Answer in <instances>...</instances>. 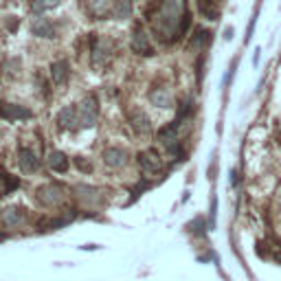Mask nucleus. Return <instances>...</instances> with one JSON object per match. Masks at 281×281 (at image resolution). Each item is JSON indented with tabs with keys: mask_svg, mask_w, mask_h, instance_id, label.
<instances>
[{
	"mask_svg": "<svg viewBox=\"0 0 281 281\" xmlns=\"http://www.w3.org/2000/svg\"><path fill=\"white\" fill-rule=\"evenodd\" d=\"M95 119H97V101L92 97H88V99H83V104L79 108V119H77V123L86 128V125L95 123Z\"/></svg>",
	"mask_w": 281,
	"mask_h": 281,
	"instance_id": "f03ea898",
	"label": "nucleus"
},
{
	"mask_svg": "<svg viewBox=\"0 0 281 281\" xmlns=\"http://www.w3.org/2000/svg\"><path fill=\"white\" fill-rule=\"evenodd\" d=\"M108 9V0H90V11L95 16H104Z\"/></svg>",
	"mask_w": 281,
	"mask_h": 281,
	"instance_id": "2eb2a0df",
	"label": "nucleus"
},
{
	"mask_svg": "<svg viewBox=\"0 0 281 281\" xmlns=\"http://www.w3.org/2000/svg\"><path fill=\"white\" fill-rule=\"evenodd\" d=\"M139 163L143 167V171L145 174H154V171L160 169V158L156 156V152H145L139 156Z\"/></svg>",
	"mask_w": 281,
	"mask_h": 281,
	"instance_id": "39448f33",
	"label": "nucleus"
},
{
	"mask_svg": "<svg viewBox=\"0 0 281 281\" xmlns=\"http://www.w3.org/2000/svg\"><path fill=\"white\" fill-rule=\"evenodd\" d=\"M0 117L7 119V121H16V119H31V110L22 106H14V104H0Z\"/></svg>",
	"mask_w": 281,
	"mask_h": 281,
	"instance_id": "7ed1b4c3",
	"label": "nucleus"
},
{
	"mask_svg": "<svg viewBox=\"0 0 281 281\" xmlns=\"http://www.w3.org/2000/svg\"><path fill=\"white\" fill-rule=\"evenodd\" d=\"M20 167L25 171H35L40 167V158L35 156V152H31V149L22 147L20 149Z\"/></svg>",
	"mask_w": 281,
	"mask_h": 281,
	"instance_id": "423d86ee",
	"label": "nucleus"
},
{
	"mask_svg": "<svg viewBox=\"0 0 281 281\" xmlns=\"http://www.w3.org/2000/svg\"><path fill=\"white\" fill-rule=\"evenodd\" d=\"M5 224L7 226H16L18 222H22V213H20V209H7L5 211Z\"/></svg>",
	"mask_w": 281,
	"mask_h": 281,
	"instance_id": "f8f14e48",
	"label": "nucleus"
},
{
	"mask_svg": "<svg viewBox=\"0 0 281 281\" xmlns=\"http://www.w3.org/2000/svg\"><path fill=\"white\" fill-rule=\"evenodd\" d=\"M184 27H187V5H184V0H163L156 20H154L156 33H160L165 40H176Z\"/></svg>",
	"mask_w": 281,
	"mask_h": 281,
	"instance_id": "f257e3e1",
	"label": "nucleus"
},
{
	"mask_svg": "<svg viewBox=\"0 0 281 281\" xmlns=\"http://www.w3.org/2000/svg\"><path fill=\"white\" fill-rule=\"evenodd\" d=\"M33 35H38V38H55V29H53V25L49 20H38L33 25Z\"/></svg>",
	"mask_w": 281,
	"mask_h": 281,
	"instance_id": "6e6552de",
	"label": "nucleus"
},
{
	"mask_svg": "<svg viewBox=\"0 0 281 281\" xmlns=\"http://www.w3.org/2000/svg\"><path fill=\"white\" fill-rule=\"evenodd\" d=\"M149 99H152L156 106H160V108H167V106H171V97H169V92H167V90H163V88H158V90H154L152 95H149Z\"/></svg>",
	"mask_w": 281,
	"mask_h": 281,
	"instance_id": "9b49d317",
	"label": "nucleus"
},
{
	"mask_svg": "<svg viewBox=\"0 0 281 281\" xmlns=\"http://www.w3.org/2000/svg\"><path fill=\"white\" fill-rule=\"evenodd\" d=\"M73 119H75V110L70 106H66L59 112V125H62V128H68V125L73 123Z\"/></svg>",
	"mask_w": 281,
	"mask_h": 281,
	"instance_id": "ddd939ff",
	"label": "nucleus"
},
{
	"mask_svg": "<svg viewBox=\"0 0 281 281\" xmlns=\"http://www.w3.org/2000/svg\"><path fill=\"white\" fill-rule=\"evenodd\" d=\"M49 165H51V169H55V171H66L68 169V158L64 156L62 152H53L51 158H49Z\"/></svg>",
	"mask_w": 281,
	"mask_h": 281,
	"instance_id": "9d476101",
	"label": "nucleus"
},
{
	"mask_svg": "<svg viewBox=\"0 0 281 281\" xmlns=\"http://www.w3.org/2000/svg\"><path fill=\"white\" fill-rule=\"evenodd\" d=\"M51 75H53V81H55L57 86H59V83H64V81H66V77H68V64H66V62L53 64Z\"/></svg>",
	"mask_w": 281,
	"mask_h": 281,
	"instance_id": "1a4fd4ad",
	"label": "nucleus"
},
{
	"mask_svg": "<svg viewBox=\"0 0 281 281\" xmlns=\"http://www.w3.org/2000/svg\"><path fill=\"white\" fill-rule=\"evenodd\" d=\"M104 160H106V165H110V167H121L125 163V152L119 147H110L104 152Z\"/></svg>",
	"mask_w": 281,
	"mask_h": 281,
	"instance_id": "0eeeda50",
	"label": "nucleus"
},
{
	"mask_svg": "<svg viewBox=\"0 0 281 281\" xmlns=\"http://www.w3.org/2000/svg\"><path fill=\"white\" fill-rule=\"evenodd\" d=\"M115 14H117L119 18H121V16H130V3H128V0H119Z\"/></svg>",
	"mask_w": 281,
	"mask_h": 281,
	"instance_id": "f3484780",
	"label": "nucleus"
},
{
	"mask_svg": "<svg viewBox=\"0 0 281 281\" xmlns=\"http://www.w3.org/2000/svg\"><path fill=\"white\" fill-rule=\"evenodd\" d=\"M62 0H35L33 3V9L35 11H44V9H51V7H57Z\"/></svg>",
	"mask_w": 281,
	"mask_h": 281,
	"instance_id": "dca6fc26",
	"label": "nucleus"
},
{
	"mask_svg": "<svg viewBox=\"0 0 281 281\" xmlns=\"http://www.w3.org/2000/svg\"><path fill=\"white\" fill-rule=\"evenodd\" d=\"M132 51L134 53H143V55H152L154 49L152 44H149L147 35L143 33V29H136L134 35H132Z\"/></svg>",
	"mask_w": 281,
	"mask_h": 281,
	"instance_id": "20e7f679",
	"label": "nucleus"
},
{
	"mask_svg": "<svg viewBox=\"0 0 281 281\" xmlns=\"http://www.w3.org/2000/svg\"><path fill=\"white\" fill-rule=\"evenodd\" d=\"M132 121H134V128L139 130V132H147L149 130V121H147V117L143 115V112H136V115L132 117Z\"/></svg>",
	"mask_w": 281,
	"mask_h": 281,
	"instance_id": "4468645a",
	"label": "nucleus"
},
{
	"mask_svg": "<svg viewBox=\"0 0 281 281\" xmlns=\"http://www.w3.org/2000/svg\"><path fill=\"white\" fill-rule=\"evenodd\" d=\"M75 163H77V167H79L81 171H90V169H92V167H90V163L86 165V163H83V160H79V158H75Z\"/></svg>",
	"mask_w": 281,
	"mask_h": 281,
	"instance_id": "a211bd4d",
	"label": "nucleus"
}]
</instances>
